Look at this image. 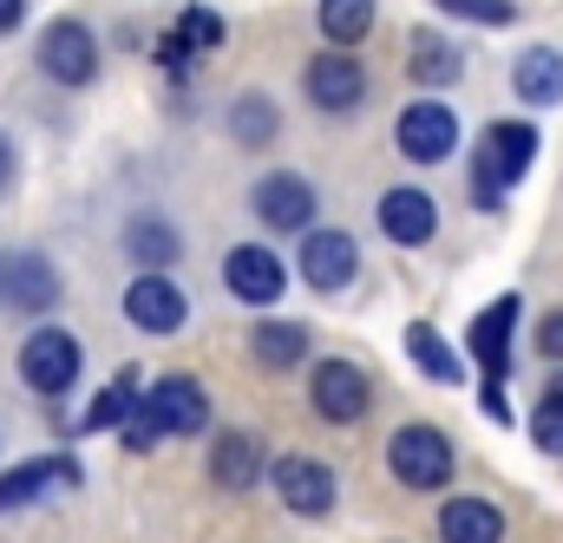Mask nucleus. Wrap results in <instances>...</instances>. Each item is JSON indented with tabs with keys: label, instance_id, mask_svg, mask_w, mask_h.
I'll return each instance as SVG.
<instances>
[{
	"label": "nucleus",
	"instance_id": "8",
	"mask_svg": "<svg viewBox=\"0 0 563 543\" xmlns=\"http://www.w3.org/2000/svg\"><path fill=\"white\" fill-rule=\"evenodd\" d=\"M40 66H46V79H59V86H92V73H99V40H92L79 20H53V26L40 33Z\"/></svg>",
	"mask_w": 563,
	"mask_h": 543
},
{
	"label": "nucleus",
	"instance_id": "29",
	"mask_svg": "<svg viewBox=\"0 0 563 543\" xmlns=\"http://www.w3.org/2000/svg\"><path fill=\"white\" fill-rule=\"evenodd\" d=\"M432 7L452 13V20H478V26H511V20H518L511 0H432Z\"/></svg>",
	"mask_w": 563,
	"mask_h": 543
},
{
	"label": "nucleus",
	"instance_id": "27",
	"mask_svg": "<svg viewBox=\"0 0 563 543\" xmlns=\"http://www.w3.org/2000/svg\"><path fill=\"white\" fill-rule=\"evenodd\" d=\"M217 40H223V20H217L210 7H190V13L177 20V40H170V59H177V53H210Z\"/></svg>",
	"mask_w": 563,
	"mask_h": 543
},
{
	"label": "nucleus",
	"instance_id": "32",
	"mask_svg": "<svg viewBox=\"0 0 563 543\" xmlns=\"http://www.w3.org/2000/svg\"><path fill=\"white\" fill-rule=\"evenodd\" d=\"M478 407H485V419H492V425H511V407H505V387H498V380H485Z\"/></svg>",
	"mask_w": 563,
	"mask_h": 543
},
{
	"label": "nucleus",
	"instance_id": "26",
	"mask_svg": "<svg viewBox=\"0 0 563 543\" xmlns=\"http://www.w3.org/2000/svg\"><path fill=\"white\" fill-rule=\"evenodd\" d=\"M276 132H282V112L269 106V99H263V92H243V99L230 106V137H236V144L263 151V144H269Z\"/></svg>",
	"mask_w": 563,
	"mask_h": 543
},
{
	"label": "nucleus",
	"instance_id": "18",
	"mask_svg": "<svg viewBox=\"0 0 563 543\" xmlns=\"http://www.w3.org/2000/svg\"><path fill=\"white\" fill-rule=\"evenodd\" d=\"M439 543H505V511L492 498H452L439 505Z\"/></svg>",
	"mask_w": 563,
	"mask_h": 543
},
{
	"label": "nucleus",
	"instance_id": "12",
	"mask_svg": "<svg viewBox=\"0 0 563 543\" xmlns=\"http://www.w3.org/2000/svg\"><path fill=\"white\" fill-rule=\"evenodd\" d=\"M223 281H230V295H236V301L269 308V301H282V288H288V269H282L276 250L243 243V250H230V256H223Z\"/></svg>",
	"mask_w": 563,
	"mask_h": 543
},
{
	"label": "nucleus",
	"instance_id": "28",
	"mask_svg": "<svg viewBox=\"0 0 563 543\" xmlns=\"http://www.w3.org/2000/svg\"><path fill=\"white\" fill-rule=\"evenodd\" d=\"M132 400H139V374L125 367V374H119V380H112V387L99 394V407L86 412V432H106V425H119V419L132 412Z\"/></svg>",
	"mask_w": 563,
	"mask_h": 543
},
{
	"label": "nucleus",
	"instance_id": "4",
	"mask_svg": "<svg viewBox=\"0 0 563 543\" xmlns=\"http://www.w3.org/2000/svg\"><path fill=\"white\" fill-rule=\"evenodd\" d=\"M79 341L66 334V328H40V334H26L20 341V380L33 387V394H66L73 380H79Z\"/></svg>",
	"mask_w": 563,
	"mask_h": 543
},
{
	"label": "nucleus",
	"instance_id": "22",
	"mask_svg": "<svg viewBox=\"0 0 563 543\" xmlns=\"http://www.w3.org/2000/svg\"><path fill=\"white\" fill-rule=\"evenodd\" d=\"M250 347H256V367L288 374V367L308 361V328H295V321H263V328L250 334Z\"/></svg>",
	"mask_w": 563,
	"mask_h": 543
},
{
	"label": "nucleus",
	"instance_id": "19",
	"mask_svg": "<svg viewBox=\"0 0 563 543\" xmlns=\"http://www.w3.org/2000/svg\"><path fill=\"white\" fill-rule=\"evenodd\" d=\"M511 86H518L525 106H558L563 99V53L558 46H531V53H518Z\"/></svg>",
	"mask_w": 563,
	"mask_h": 543
},
{
	"label": "nucleus",
	"instance_id": "21",
	"mask_svg": "<svg viewBox=\"0 0 563 543\" xmlns=\"http://www.w3.org/2000/svg\"><path fill=\"white\" fill-rule=\"evenodd\" d=\"M407 354H413V367H420L426 380H439V387H459V380H465V361L452 354V341H445L432 321H413V328H407Z\"/></svg>",
	"mask_w": 563,
	"mask_h": 543
},
{
	"label": "nucleus",
	"instance_id": "14",
	"mask_svg": "<svg viewBox=\"0 0 563 543\" xmlns=\"http://www.w3.org/2000/svg\"><path fill=\"white\" fill-rule=\"evenodd\" d=\"M256 217L269 230H308L314 223V184L301 170H276L256 184Z\"/></svg>",
	"mask_w": 563,
	"mask_h": 543
},
{
	"label": "nucleus",
	"instance_id": "6",
	"mask_svg": "<svg viewBox=\"0 0 563 543\" xmlns=\"http://www.w3.org/2000/svg\"><path fill=\"white\" fill-rule=\"evenodd\" d=\"M400 157H413V164H445L452 151H459V112L452 106H439V99H413L407 112H400Z\"/></svg>",
	"mask_w": 563,
	"mask_h": 543
},
{
	"label": "nucleus",
	"instance_id": "24",
	"mask_svg": "<svg viewBox=\"0 0 563 543\" xmlns=\"http://www.w3.org/2000/svg\"><path fill=\"white\" fill-rule=\"evenodd\" d=\"M465 73V53L445 33H413V86H452Z\"/></svg>",
	"mask_w": 563,
	"mask_h": 543
},
{
	"label": "nucleus",
	"instance_id": "17",
	"mask_svg": "<svg viewBox=\"0 0 563 543\" xmlns=\"http://www.w3.org/2000/svg\"><path fill=\"white\" fill-rule=\"evenodd\" d=\"M0 295L13 301V308H33V314H46L53 301H59V275H53V263L46 256H7L0 263Z\"/></svg>",
	"mask_w": 563,
	"mask_h": 543
},
{
	"label": "nucleus",
	"instance_id": "20",
	"mask_svg": "<svg viewBox=\"0 0 563 543\" xmlns=\"http://www.w3.org/2000/svg\"><path fill=\"white\" fill-rule=\"evenodd\" d=\"M256 472H263V445H256L250 432H223V439L210 445V478H217L223 491H250Z\"/></svg>",
	"mask_w": 563,
	"mask_h": 543
},
{
	"label": "nucleus",
	"instance_id": "30",
	"mask_svg": "<svg viewBox=\"0 0 563 543\" xmlns=\"http://www.w3.org/2000/svg\"><path fill=\"white\" fill-rule=\"evenodd\" d=\"M531 439H538V452H551V458H563V407L544 394L538 400V412H531Z\"/></svg>",
	"mask_w": 563,
	"mask_h": 543
},
{
	"label": "nucleus",
	"instance_id": "7",
	"mask_svg": "<svg viewBox=\"0 0 563 543\" xmlns=\"http://www.w3.org/2000/svg\"><path fill=\"white\" fill-rule=\"evenodd\" d=\"M269 485H276V498L295 511V518H328V511H334V498H341L334 472H328V465H314V458H301V452H288V458L269 465Z\"/></svg>",
	"mask_w": 563,
	"mask_h": 543
},
{
	"label": "nucleus",
	"instance_id": "31",
	"mask_svg": "<svg viewBox=\"0 0 563 543\" xmlns=\"http://www.w3.org/2000/svg\"><path fill=\"white\" fill-rule=\"evenodd\" d=\"M538 347H544L551 361H563V308H558V314H544V321H538Z\"/></svg>",
	"mask_w": 563,
	"mask_h": 543
},
{
	"label": "nucleus",
	"instance_id": "33",
	"mask_svg": "<svg viewBox=\"0 0 563 543\" xmlns=\"http://www.w3.org/2000/svg\"><path fill=\"white\" fill-rule=\"evenodd\" d=\"M26 20V0H0V33H13Z\"/></svg>",
	"mask_w": 563,
	"mask_h": 543
},
{
	"label": "nucleus",
	"instance_id": "3",
	"mask_svg": "<svg viewBox=\"0 0 563 543\" xmlns=\"http://www.w3.org/2000/svg\"><path fill=\"white\" fill-rule=\"evenodd\" d=\"M387 465H394V478H400L407 491H439L459 458H452V439H445L439 425H400V432L387 439Z\"/></svg>",
	"mask_w": 563,
	"mask_h": 543
},
{
	"label": "nucleus",
	"instance_id": "5",
	"mask_svg": "<svg viewBox=\"0 0 563 543\" xmlns=\"http://www.w3.org/2000/svg\"><path fill=\"white\" fill-rule=\"evenodd\" d=\"M308 400H314V412L328 425H361L367 407H374V387H367V374L354 361H321L308 374Z\"/></svg>",
	"mask_w": 563,
	"mask_h": 543
},
{
	"label": "nucleus",
	"instance_id": "10",
	"mask_svg": "<svg viewBox=\"0 0 563 543\" xmlns=\"http://www.w3.org/2000/svg\"><path fill=\"white\" fill-rule=\"evenodd\" d=\"M125 314H132V328H144V334H177L184 321H190V295L170 281V275L144 269L132 288H125Z\"/></svg>",
	"mask_w": 563,
	"mask_h": 543
},
{
	"label": "nucleus",
	"instance_id": "15",
	"mask_svg": "<svg viewBox=\"0 0 563 543\" xmlns=\"http://www.w3.org/2000/svg\"><path fill=\"white\" fill-rule=\"evenodd\" d=\"M511 328H518V295H498L478 321H472V354H478V367H485V380H505V367H511Z\"/></svg>",
	"mask_w": 563,
	"mask_h": 543
},
{
	"label": "nucleus",
	"instance_id": "2",
	"mask_svg": "<svg viewBox=\"0 0 563 543\" xmlns=\"http://www.w3.org/2000/svg\"><path fill=\"white\" fill-rule=\"evenodd\" d=\"M531 157H538V132L525 125V119H505V125H492L485 144H478V210H492L525 170H531Z\"/></svg>",
	"mask_w": 563,
	"mask_h": 543
},
{
	"label": "nucleus",
	"instance_id": "25",
	"mask_svg": "<svg viewBox=\"0 0 563 543\" xmlns=\"http://www.w3.org/2000/svg\"><path fill=\"white\" fill-rule=\"evenodd\" d=\"M314 13H321L328 46H361L374 33V0H321Z\"/></svg>",
	"mask_w": 563,
	"mask_h": 543
},
{
	"label": "nucleus",
	"instance_id": "11",
	"mask_svg": "<svg viewBox=\"0 0 563 543\" xmlns=\"http://www.w3.org/2000/svg\"><path fill=\"white\" fill-rule=\"evenodd\" d=\"M301 86H308V99H314L321 112H354V106L367 99V73L347 59V46L314 53V59H308V73H301Z\"/></svg>",
	"mask_w": 563,
	"mask_h": 543
},
{
	"label": "nucleus",
	"instance_id": "34",
	"mask_svg": "<svg viewBox=\"0 0 563 543\" xmlns=\"http://www.w3.org/2000/svg\"><path fill=\"white\" fill-rule=\"evenodd\" d=\"M7 177H13V151H7V137H0V190H7Z\"/></svg>",
	"mask_w": 563,
	"mask_h": 543
},
{
	"label": "nucleus",
	"instance_id": "13",
	"mask_svg": "<svg viewBox=\"0 0 563 543\" xmlns=\"http://www.w3.org/2000/svg\"><path fill=\"white\" fill-rule=\"evenodd\" d=\"M374 217H380L387 243H407V250L432 243V230H439V203L426 197L420 184H394V190H387V197L374 203Z\"/></svg>",
	"mask_w": 563,
	"mask_h": 543
},
{
	"label": "nucleus",
	"instance_id": "35",
	"mask_svg": "<svg viewBox=\"0 0 563 543\" xmlns=\"http://www.w3.org/2000/svg\"><path fill=\"white\" fill-rule=\"evenodd\" d=\"M544 394H551V400H558V407H563V380H551V387H544Z\"/></svg>",
	"mask_w": 563,
	"mask_h": 543
},
{
	"label": "nucleus",
	"instance_id": "9",
	"mask_svg": "<svg viewBox=\"0 0 563 543\" xmlns=\"http://www.w3.org/2000/svg\"><path fill=\"white\" fill-rule=\"evenodd\" d=\"M301 275L314 295H341L354 275H361V243L347 230H308L301 243Z\"/></svg>",
	"mask_w": 563,
	"mask_h": 543
},
{
	"label": "nucleus",
	"instance_id": "23",
	"mask_svg": "<svg viewBox=\"0 0 563 543\" xmlns=\"http://www.w3.org/2000/svg\"><path fill=\"white\" fill-rule=\"evenodd\" d=\"M125 250L139 256L144 269H164V263L184 256V236H177V223H164V217H132V223H125Z\"/></svg>",
	"mask_w": 563,
	"mask_h": 543
},
{
	"label": "nucleus",
	"instance_id": "1",
	"mask_svg": "<svg viewBox=\"0 0 563 543\" xmlns=\"http://www.w3.org/2000/svg\"><path fill=\"white\" fill-rule=\"evenodd\" d=\"M210 425V394H203V380H190V374H164L151 394L132 400V412L119 419V432H125V452H151L164 432H177V439H190V432H203Z\"/></svg>",
	"mask_w": 563,
	"mask_h": 543
},
{
	"label": "nucleus",
	"instance_id": "16",
	"mask_svg": "<svg viewBox=\"0 0 563 543\" xmlns=\"http://www.w3.org/2000/svg\"><path fill=\"white\" fill-rule=\"evenodd\" d=\"M66 485H79V465H73V458H33V465H13V472L0 478V518L20 511V505H40L46 491H66Z\"/></svg>",
	"mask_w": 563,
	"mask_h": 543
}]
</instances>
